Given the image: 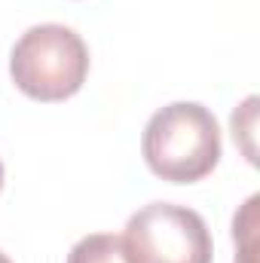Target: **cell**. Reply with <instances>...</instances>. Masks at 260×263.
Returning <instances> with one entry per match:
<instances>
[{
	"label": "cell",
	"mask_w": 260,
	"mask_h": 263,
	"mask_svg": "<svg viewBox=\"0 0 260 263\" xmlns=\"http://www.w3.org/2000/svg\"><path fill=\"white\" fill-rule=\"evenodd\" d=\"M147 168L169 184H196L220 162V126L196 101H175L150 117L141 135Z\"/></svg>",
	"instance_id": "obj_1"
},
{
	"label": "cell",
	"mask_w": 260,
	"mask_h": 263,
	"mask_svg": "<svg viewBox=\"0 0 260 263\" xmlns=\"http://www.w3.org/2000/svg\"><path fill=\"white\" fill-rule=\"evenodd\" d=\"M9 73L18 92L34 101H65L77 95L89 77V49L77 31L65 25L28 28L9 55Z\"/></svg>",
	"instance_id": "obj_2"
},
{
	"label": "cell",
	"mask_w": 260,
	"mask_h": 263,
	"mask_svg": "<svg viewBox=\"0 0 260 263\" xmlns=\"http://www.w3.org/2000/svg\"><path fill=\"white\" fill-rule=\"evenodd\" d=\"M126 248L135 263H211L214 242L202 214L175 205L150 202L126 223Z\"/></svg>",
	"instance_id": "obj_3"
},
{
	"label": "cell",
	"mask_w": 260,
	"mask_h": 263,
	"mask_svg": "<svg viewBox=\"0 0 260 263\" xmlns=\"http://www.w3.org/2000/svg\"><path fill=\"white\" fill-rule=\"evenodd\" d=\"M67 263H135V260H132L123 236H114V233H92V236H83V239L70 248Z\"/></svg>",
	"instance_id": "obj_4"
},
{
	"label": "cell",
	"mask_w": 260,
	"mask_h": 263,
	"mask_svg": "<svg viewBox=\"0 0 260 263\" xmlns=\"http://www.w3.org/2000/svg\"><path fill=\"white\" fill-rule=\"evenodd\" d=\"M0 263H12V260H9V257H6V254H3V251H0Z\"/></svg>",
	"instance_id": "obj_5"
},
{
	"label": "cell",
	"mask_w": 260,
	"mask_h": 263,
	"mask_svg": "<svg viewBox=\"0 0 260 263\" xmlns=\"http://www.w3.org/2000/svg\"><path fill=\"white\" fill-rule=\"evenodd\" d=\"M0 190H3V162H0Z\"/></svg>",
	"instance_id": "obj_6"
}]
</instances>
